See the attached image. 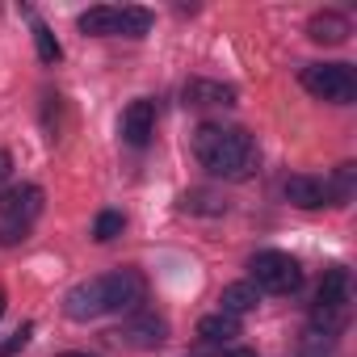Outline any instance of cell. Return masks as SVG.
<instances>
[{
  "label": "cell",
  "instance_id": "obj_13",
  "mask_svg": "<svg viewBox=\"0 0 357 357\" xmlns=\"http://www.w3.org/2000/svg\"><path fill=\"white\" fill-rule=\"evenodd\" d=\"M261 303V290L252 286V282H231V286H223V294H219V311L223 315H248L252 307Z\"/></svg>",
  "mask_w": 357,
  "mask_h": 357
},
{
  "label": "cell",
  "instance_id": "obj_6",
  "mask_svg": "<svg viewBox=\"0 0 357 357\" xmlns=\"http://www.w3.org/2000/svg\"><path fill=\"white\" fill-rule=\"evenodd\" d=\"M63 315L68 319H97V315H105V294H101V278H93V282H80V286H72L68 294H63Z\"/></svg>",
  "mask_w": 357,
  "mask_h": 357
},
{
  "label": "cell",
  "instance_id": "obj_18",
  "mask_svg": "<svg viewBox=\"0 0 357 357\" xmlns=\"http://www.w3.org/2000/svg\"><path fill=\"white\" fill-rule=\"evenodd\" d=\"M147 30H151V13H147V9H118V34L143 38Z\"/></svg>",
  "mask_w": 357,
  "mask_h": 357
},
{
  "label": "cell",
  "instance_id": "obj_7",
  "mask_svg": "<svg viewBox=\"0 0 357 357\" xmlns=\"http://www.w3.org/2000/svg\"><path fill=\"white\" fill-rule=\"evenodd\" d=\"M155 135V101H130L122 114V139L130 147H147Z\"/></svg>",
  "mask_w": 357,
  "mask_h": 357
},
{
  "label": "cell",
  "instance_id": "obj_2",
  "mask_svg": "<svg viewBox=\"0 0 357 357\" xmlns=\"http://www.w3.org/2000/svg\"><path fill=\"white\" fill-rule=\"evenodd\" d=\"M303 89L319 101L349 105L357 97V76L349 63H311V68H303Z\"/></svg>",
  "mask_w": 357,
  "mask_h": 357
},
{
  "label": "cell",
  "instance_id": "obj_21",
  "mask_svg": "<svg viewBox=\"0 0 357 357\" xmlns=\"http://www.w3.org/2000/svg\"><path fill=\"white\" fill-rule=\"evenodd\" d=\"M30 336H34V324H22L13 336H5V340H0V357H13V353H22V349L30 344Z\"/></svg>",
  "mask_w": 357,
  "mask_h": 357
},
{
  "label": "cell",
  "instance_id": "obj_17",
  "mask_svg": "<svg viewBox=\"0 0 357 357\" xmlns=\"http://www.w3.org/2000/svg\"><path fill=\"white\" fill-rule=\"evenodd\" d=\"M181 206H185L190 215H223V211H227V202H223L219 194H211V190H190V194L181 198Z\"/></svg>",
  "mask_w": 357,
  "mask_h": 357
},
{
  "label": "cell",
  "instance_id": "obj_11",
  "mask_svg": "<svg viewBox=\"0 0 357 357\" xmlns=\"http://www.w3.org/2000/svg\"><path fill=\"white\" fill-rule=\"evenodd\" d=\"M349 294H353V278L344 265L328 269L324 282H319V307H332V311H344L349 307Z\"/></svg>",
  "mask_w": 357,
  "mask_h": 357
},
{
  "label": "cell",
  "instance_id": "obj_23",
  "mask_svg": "<svg viewBox=\"0 0 357 357\" xmlns=\"http://www.w3.org/2000/svg\"><path fill=\"white\" fill-rule=\"evenodd\" d=\"M227 357H257V353H252V349H231Z\"/></svg>",
  "mask_w": 357,
  "mask_h": 357
},
{
  "label": "cell",
  "instance_id": "obj_24",
  "mask_svg": "<svg viewBox=\"0 0 357 357\" xmlns=\"http://www.w3.org/2000/svg\"><path fill=\"white\" fill-rule=\"evenodd\" d=\"M59 357H93V353H59Z\"/></svg>",
  "mask_w": 357,
  "mask_h": 357
},
{
  "label": "cell",
  "instance_id": "obj_25",
  "mask_svg": "<svg viewBox=\"0 0 357 357\" xmlns=\"http://www.w3.org/2000/svg\"><path fill=\"white\" fill-rule=\"evenodd\" d=\"M0 315H5V294H0Z\"/></svg>",
  "mask_w": 357,
  "mask_h": 357
},
{
  "label": "cell",
  "instance_id": "obj_22",
  "mask_svg": "<svg viewBox=\"0 0 357 357\" xmlns=\"http://www.w3.org/2000/svg\"><path fill=\"white\" fill-rule=\"evenodd\" d=\"M9 172H13V155L0 151V181H9Z\"/></svg>",
  "mask_w": 357,
  "mask_h": 357
},
{
  "label": "cell",
  "instance_id": "obj_19",
  "mask_svg": "<svg viewBox=\"0 0 357 357\" xmlns=\"http://www.w3.org/2000/svg\"><path fill=\"white\" fill-rule=\"evenodd\" d=\"M34 47H38V59H43V63H59V59H63L59 38H55L43 22H34Z\"/></svg>",
  "mask_w": 357,
  "mask_h": 357
},
{
  "label": "cell",
  "instance_id": "obj_16",
  "mask_svg": "<svg viewBox=\"0 0 357 357\" xmlns=\"http://www.w3.org/2000/svg\"><path fill=\"white\" fill-rule=\"evenodd\" d=\"M80 30H84V34H97V38L118 34V9H89V13L80 17Z\"/></svg>",
  "mask_w": 357,
  "mask_h": 357
},
{
  "label": "cell",
  "instance_id": "obj_4",
  "mask_svg": "<svg viewBox=\"0 0 357 357\" xmlns=\"http://www.w3.org/2000/svg\"><path fill=\"white\" fill-rule=\"evenodd\" d=\"M143 273L139 269H118L101 278V294H105V311H135L143 303Z\"/></svg>",
  "mask_w": 357,
  "mask_h": 357
},
{
  "label": "cell",
  "instance_id": "obj_10",
  "mask_svg": "<svg viewBox=\"0 0 357 357\" xmlns=\"http://www.w3.org/2000/svg\"><path fill=\"white\" fill-rule=\"evenodd\" d=\"M282 194H286V202L298 206V211H319V206H324V181H319V176H307V172L286 176Z\"/></svg>",
  "mask_w": 357,
  "mask_h": 357
},
{
  "label": "cell",
  "instance_id": "obj_12",
  "mask_svg": "<svg viewBox=\"0 0 357 357\" xmlns=\"http://www.w3.org/2000/svg\"><path fill=\"white\" fill-rule=\"evenodd\" d=\"M185 105H236V89L223 80H190Z\"/></svg>",
  "mask_w": 357,
  "mask_h": 357
},
{
  "label": "cell",
  "instance_id": "obj_20",
  "mask_svg": "<svg viewBox=\"0 0 357 357\" xmlns=\"http://www.w3.org/2000/svg\"><path fill=\"white\" fill-rule=\"evenodd\" d=\"M122 227H126V219H122L118 211H101L97 223H93V240H97V244H109V240L122 236Z\"/></svg>",
  "mask_w": 357,
  "mask_h": 357
},
{
  "label": "cell",
  "instance_id": "obj_5",
  "mask_svg": "<svg viewBox=\"0 0 357 357\" xmlns=\"http://www.w3.org/2000/svg\"><path fill=\"white\" fill-rule=\"evenodd\" d=\"M43 211V190L38 185H9V190H0V215H5L9 223H26L38 219Z\"/></svg>",
  "mask_w": 357,
  "mask_h": 357
},
{
  "label": "cell",
  "instance_id": "obj_8",
  "mask_svg": "<svg viewBox=\"0 0 357 357\" xmlns=\"http://www.w3.org/2000/svg\"><path fill=\"white\" fill-rule=\"evenodd\" d=\"M122 340L130 349H155V344L168 340V324L160 315H135V319L122 324Z\"/></svg>",
  "mask_w": 357,
  "mask_h": 357
},
{
  "label": "cell",
  "instance_id": "obj_14",
  "mask_svg": "<svg viewBox=\"0 0 357 357\" xmlns=\"http://www.w3.org/2000/svg\"><path fill=\"white\" fill-rule=\"evenodd\" d=\"M198 336H202V340H211V344H227V340H236V336H240V319H236V315L215 311V315H206V319L198 324Z\"/></svg>",
  "mask_w": 357,
  "mask_h": 357
},
{
  "label": "cell",
  "instance_id": "obj_3",
  "mask_svg": "<svg viewBox=\"0 0 357 357\" xmlns=\"http://www.w3.org/2000/svg\"><path fill=\"white\" fill-rule=\"evenodd\" d=\"M248 269H252V286H257V290H269V294H290V290H298V282H303L298 261H294L290 252H278V248L257 252Z\"/></svg>",
  "mask_w": 357,
  "mask_h": 357
},
{
  "label": "cell",
  "instance_id": "obj_1",
  "mask_svg": "<svg viewBox=\"0 0 357 357\" xmlns=\"http://www.w3.org/2000/svg\"><path fill=\"white\" fill-rule=\"evenodd\" d=\"M194 151H198L202 168H211L215 176H227V181H248L261 164L257 139L248 130H227V126H215V122L198 126Z\"/></svg>",
  "mask_w": 357,
  "mask_h": 357
},
{
  "label": "cell",
  "instance_id": "obj_15",
  "mask_svg": "<svg viewBox=\"0 0 357 357\" xmlns=\"http://www.w3.org/2000/svg\"><path fill=\"white\" fill-rule=\"evenodd\" d=\"M353 181H357V168H353V164H340L332 181H324V202H332V206H349V198H353Z\"/></svg>",
  "mask_w": 357,
  "mask_h": 357
},
{
  "label": "cell",
  "instance_id": "obj_9",
  "mask_svg": "<svg viewBox=\"0 0 357 357\" xmlns=\"http://www.w3.org/2000/svg\"><path fill=\"white\" fill-rule=\"evenodd\" d=\"M349 34H353L349 17L336 13V9H324V13H315V17L307 22V38H311V43H324V47H340Z\"/></svg>",
  "mask_w": 357,
  "mask_h": 357
}]
</instances>
